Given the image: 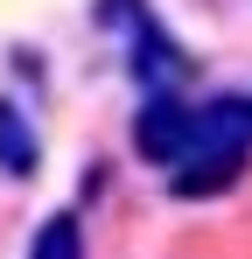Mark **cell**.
Here are the masks:
<instances>
[{
	"mask_svg": "<svg viewBox=\"0 0 252 259\" xmlns=\"http://www.w3.org/2000/svg\"><path fill=\"white\" fill-rule=\"evenodd\" d=\"M245 154H252V98H210L196 105V140L189 154L175 161V196H217L245 175Z\"/></svg>",
	"mask_w": 252,
	"mask_h": 259,
	"instance_id": "obj_1",
	"label": "cell"
},
{
	"mask_svg": "<svg viewBox=\"0 0 252 259\" xmlns=\"http://www.w3.org/2000/svg\"><path fill=\"white\" fill-rule=\"evenodd\" d=\"M189 140H196V105L175 98V91H147V105L133 119V154L154 161V168H175L189 154Z\"/></svg>",
	"mask_w": 252,
	"mask_h": 259,
	"instance_id": "obj_2",
	"label": "cell"
},
{
	"mask_svg": "<svg viewBox=\"0 0 252 259\" xmlns=\"http://www.w3.org/2000/svg\"><path fill=\"white\" fill-rule=\"evenodd\" d=\"M0 168L14 175V182H28L42 168V147H35V126L21 119V105L14 98H0Z\"/></svg>",
	"mask_w": 252,
	"mask_h": 259,
	"instance_id": "obj_3",
	"label": "cell"
},
{
	"mask_svg": "<svg viewBox=\"0 0 252 259\" xmlns=\"http://www.w3.org/2000/svg\"><path fill=\"white\" fill-rule=\"evenodd\" d=\"M28 259H84V224L70 210L49 217V224L35 231V245H28Z\"/></svg>",
	"mask_w": 252,
	"mask_h": 259,
	"instance_id": "obj_4",
	"label": "cell"
}]
</instances>
